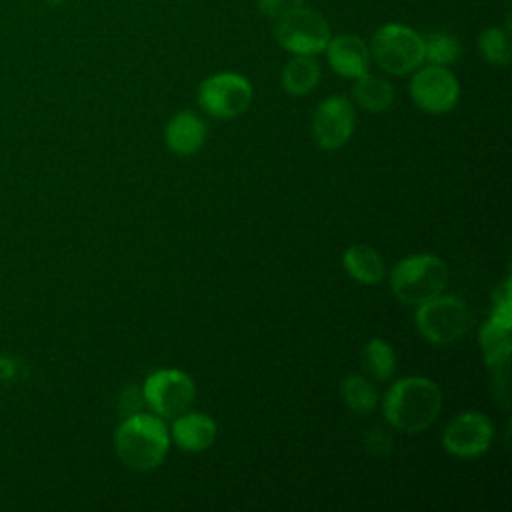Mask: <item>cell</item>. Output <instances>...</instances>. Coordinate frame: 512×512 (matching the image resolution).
Here are the masks:
<instances>
[{
  "instance_id": "cell-1",
  "label": "cell",
  "mask_w": 512,
  "mask_h": 512,
  "mask_svg": "<svg viewBox=\"0 0 512 512\" xmlns=\"http://www.w3.org/2000/svg\"><path fill=\"white\" fill-rule=\"evenodd\" d=\"M442 392L436 382L424 376H406L396 380L384 396L386 422L404 432L420 434L438 418Z\"/></svg>"
},
{
  "instance_id": "cell-2",
  "label": "cell",
  "mask_w": 512,
  "mask_h": 512,
  "mask_svg": "<svg viewBox=\"0 0 512 512\" xmlns=\"http://www.w3.org/2000/svg\"><path fill=\"white\" fill-rule=\"evenodd\" d=\"M114 446L124 466L136 472H150L164 462L170 448V432L160 416L136 412L116 428Z\"/></svg>"
},
{
  "instance_id": "cell-3",
  "label": "cell",
  "mask_w": 512,
  "mask_h": 512,
  "mask_svg": "<svg viewBox=\"0 0 512 512\" xmlns=\"http://www.w3.org/2000/svg\"><path fill=\"white\" fill-rule=\"evenodd\" d=\"M448 284V266L434 254H412L400 260L390 272L394 296L410 306H418L444 292Z\"/></svg>"
},
{
  "instance_id": "cell-4",
  "label": "cell",
  "mask_w": 512,
  "mask_h": 512,
  "mask_svg": "<svg viewBox=\"0 0 512 512\" xmlns=\"http://www.w3.org/2000/svg\"><path fill=\"white\" fill-rule=\"evenodd\" d=\"M370 56L386 74H412L424 64V36L400 22L382 24L370 40Z\"/></svg>"
},
{
  "instance_id": "cell-5",
  "label": "cell",
  "mask_w": 512,
  "mask_h": 512,
  "mask_svg": "<svg viewBox=\"0 0 512 512\" xmlns=\"http://www.w3.org/2000/svg\"><path fill=\"white\" fill-rule=\"evenodd\" d=\"M416 328L432 344H452L470 330L466 302L452 294H438L416 306Z\"/></svg>"
},
{
  "instance_id": "cell-6",
  "label": "cell",
  "mask_w": 512,
  "mask_h": 512,
  "mask_svg": "<svg viewBox=\"0 0 512 512\" xmlns=\"http://www.w3.org/2000/svg\"><path fill=\"white\" fill-rule=\"evenodd\" d=\"M330 36L328 20L306 6L276 20L274 26L276 42L294 56H316L324 52Z\"/></svg>"
},
{
  "instance_id": "cell-7",
  "label": "cell",
  "mask_w": 512,
  "mask_h": 512,
  "mask_svg": "<svg viewBox=\"0 0 512 512\" xmlns=\"http://www.w3.org/2000/svg\"><path fill=\"white\" fill-rule=\"evenodd\" d=\"M252 84L238 72H218L204 78L198 86L200 108L218 120H230L248 110Z\"/></svg>"
},
{
  "instance_id": "cell-8",
  "label": "cell",
  "mask_w": 512,
  "mask_h": 512,
  "mask_svg": "<svg viewBox=\"0 0 512 512\" xmlns=\"http://www.w3.org/2000/svg\"><path fill=\"white\" fill-rule=\"evenodd\" d=\"M142 394L144 402L152 408L156 416L174 418L192 406L196 398V386L186 372L176 368H164L152 372L146 378Z\"/></svg>"
},
{
  "instance_id": "cell-9",
  "label": "cell",
  "mask_w": 512,
  "mask_h": 512,
  "mask_svg": "<svg viewBox=\"0 0 512 512\" xmlns=\"http://www.w3.org/2000/svg\"><path fill=\"white\" fill-rule=\"evenodd\" d=\"M412 102L428 114L450 112L460 98V84L448 66L426 64L412 72L410 84Z\"/></svg>"
},
{
  "instance_id": "cell-10",
  "label": "cell",
  "mask_w": 512,
  "mask_h": 512,
  "mask_svg": "<svg viewBox=\"0 0 512 512\" xmlns=\"http://www.w3.org/2000/svg\"><path fill=\"white\" fill-rule=\"evenodd\" d=\"M356 112L346 96L324 98L312 116V138L322 150L342 148L354 134Z\"/></svg>"
},
{
  "instance_id": "cell-11",
  "label": "cell",
  "mask_w": 512,
  "mask_h": 512,
  "mask_svg": "<svg viewBox=\"0 0 512 512\" xmlns=\"http://www.w3.org/2000/svg\"><path fill=\"white\" fill-rule=\"evenodd\" d=\"M494 430L482 412H462L454 416L442 432V448L456 458H474L490 448Z\"/></svg>"
},
{
  "instance_id": "cell-12",
  "label": "cell",
  "mask_w": 512,
  "mask_h": 512,
  "mask_svg": "<svg viewBox=\"0 0 512 512\" xmlns=\"http://www.w3.org/2000/svg\"><path fill=\"white\" fill-rule=\"evenodd\" d=\"M326 60L330 68L342 78H358L370 68V48L356 34H338L330 36L326 48Z\"/></svg>"
},
{
  "instance_id": "cell-13",
  "label": "cell",
  "mask_w": 512,
  "mask_h": 512,
  "mask_svg": "<svg viewBox=\"0 0 512 512\" xmlns=\"http://www.w3.org/2000/svg\"><path fill=\"white\" fill-rule=\"evenodd\" d=\"M176 446L184 452H204L216 440V422L204 412H182L170 432Z\"/></svg>"
},
{
  "instance_id": "cell-14",
  "label": "cell",
  "mask_w": 512,
  "mask_h": 512,
  "mask_svg": "<svg viewBox=\"0 0 512 512\" xmlns=\"http://www.w3.org/2000/svg\"><path fill=\"white\" fill-rule=\"evenodd\" d=\"M206 124L204 120L190 112V110H182L178 114H174L164 130V138H166V146L170 148V152L178 154V156H190L194 152H198L204 146L206 140Z\"/></svg>"
},
{
  "instance_id": "cell-15",
  "label": "cell",
  "mask_w": 512,
  "mask_h": 512,
  "mask_svg": "<svg viewBox=\"0 0 512 512\" xmlns=\"http://www.w3.org/2000/svg\"><path fill=\"white\" fill-rule=\"evenodd\" d=\"M342 266L348 276L362 284H378L386 274L382 256L366 244H354L346 248L342 254Z\"/></svg>"
},
{
  "instance_id": "cell-16",
  "label": "cell",
  "mask_w": 512,
  "mask_h": 512,
  "mask_svg": "<svg viewBox=\"0 0 512 512\" xmlns=\"http://www.w3.org/2000/svg\"><path fill=\"white\" fill-rule=\"evenodd\" d=\"M352 98L360 108H364L368 112H374V114H380V112H386L392 106L394 88L382 76L366 72V74L354 78Z\"/></svg>"
},
{
  "instance_id": "cell-17",
  "label": "cell",
  "mask_w": 512,
  "mask_h": 512,
  "mask_svg": "<svg viewBox=\"0 0 512 512\" xmlns=\"http://www.w3.org/2000/svg\"><path fill=\"white\" fill-rule=\"evenodd\" d=\"M280 82L290 96H304L318 86L320 64L314 56H292L280 72Z\"/></svg>"
},
{
  "instance_id": "cell-18",
  "label": "cell",
  "mask_w": 512,
  "mask_h": 512,
  "mask_svg": "<svg viewBox=\"0 0 512 512\" xmlns=\"http://www.w3.org/2000/svg\"><path fill=\"white\" fill-rule=\"evenodd\" d=\"M480 348L488 368H498L508 364V358L512 352L510 326L498 324L488 318L480 330Z\"/></svg>"
},
{
  "instance_id": "cell-19",
  "label": "cell",
  "mask_w": 512,
  "mask_h": 512,
  "mask_svg": "<svg viewBox=\"0 0 512 512\" xmlns=\"http://www.w3.org/2000/svg\"><path fill=\"white\" fill-rule=\"evenodd\" d=\"M340 394L346 408L358 416L370 414L378 404V392L374 384L360 374L346 376L340 384Z\"/></svg>"
},
{
  "instance_id": "cell-20",
  "label": "cell",
  "mask_w": 512,
  "mask_h": 512,
  "mask_svg": "<svg viewBox=\"0 0 512 512\" xmlns=\"http://www.w3.org/2000/svg\"><path fill=\"white\" fill-rule=\"evenodd\" d=\"M460 54H462V44L454 34L436 30L424 36V62L450 66L460 58Z\"/></svg>"
},
{
  "instance_id": "cell-21",
  "label": "cell",
  "mask_w": 512,
  "mask_h": 512,
  "mask_svg": "<svg viewBox=\"0 0 512 512\" xmlns=\"http://www.w3.org/2000/svg\"><path fill=\"white\" fill-rule=\"evenodd\" d=\"M362 364L376 380H388L396 370V354L382 338H370L362 348Z\"/></svg>"
},
{
  "instance_id": "cell-22",
  "label": "cell",
  "mask_w": 512,
  "mask_h": 512,
  "mask_svg": "<svg viewBox=\"0 0 512 512\" xmlns=\"http://www.w3.org/2000/svg\"><path fill=\"white\" fill-rule=\"evenodd\" d=\"M478 50L486 62L494 66H506L510 62V28L488 26L478 36Z\"/></svg>"
},
{
  "instance_id": "cell-23",
  "label": "cell",
  "mask_w": 512,
  "mask_h": 512,
  "mask_svg": "<svg viewBox=\"0 0 512 512\" xmlns=\"http://www.w3.org/2000/svg\"><path fill=\"white\" fill-rule=\"evenodd\" d=\"M300 6H304V0H256V8L260 10V14L272 20H280L290 12L298 10Z\"/></svg>"
},
{
  "instance_id": "cell-24",
  "label": "cell",
  "mask_w": 512,
  "mask_h": 512,
  "mask_svg": "<svg viewBox=\"0 0 512 512\" xmlns=\"http://www.w3.org/2000/svg\"><path fill=\"white\" fill-rule=\"evenodd\" d=\"M144 394H142V388L138 386H126L120 394V400H118V410L120 414L126 418V416H132L136 412H140V408L144 406Z\"/></svg>"
},
{
  "instance_id": "cell-25",
  "label": "cell",
  "mask_w": 512,
  "mask_h": 512,
  "mask_svg": "<svg viewBox=\"0 0 512 512\" xmlns=\"http://www.w3.org/2000/svg\"><path fill=\"white\" fill-rule=\"evenodd\" d=\"M364 444H366V450L370 454H376V456H384L390 452L392 448V438L386 430L382 428H372L366 432L364 436Z\"/></svg>"
},
{
  "instance_id": "cell-26",
  "label": "cell",
  "mask_w": 512,
  "mask_h": 512,
  "mask_svg": "<svg viewBox=\"0 0 512 512\" xmlns=\"http://www.w3.org/2000/svg\"><path fill=\"white\" fill-rule=\"evenodd\" d=\"M50 6H60V4H64L66 0H46Z\"/></svg>"
}]
</instances>
